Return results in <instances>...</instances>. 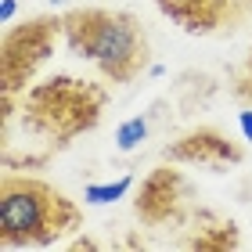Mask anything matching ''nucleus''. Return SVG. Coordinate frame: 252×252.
<instances>
[{"instance_id": "nucleus-1", "label": "nucleus", "mask_w": 252, "mask_h": 252, "mask_svg": "<svg viewBox=\"0 0 252 252\" xmlns=\"http://www.w3.org/2000/svg\"><path fill=\"white\" fill-rule=\"evenodd\" d=\"M62 36L68 51L90 58L108 83H133L148 68V32L133 11L76 7L62 15Z\"/></svg>"}, {"instance_id": "nucleus-2", "label": "nucleus", "mask_w": 252, "mask_h": 252, "mask_svg": "<svg viewBox=\"0 0 252 252\" xmlns=\"http://www.w3.org/2000/svg\"><path fill=\"white\" fill-rule=\"evenodd\" d=\"M83 213L72 198L36 177L4 173L0 180V242L7 249L54 245L62 234L76 231Z\"/></svg>"}, {"instance_id": "nucleus-3", "label": "nucleus", "mask_w": 252, "mask_h": 252, "mask_svg": "<svg viewBox=\"0 0 252 252\" xmlns=\"http://www.w3.org/2000/svg\"><path fill=\"white\" fill-rule=\"evenodd\" d=\"M105 87H94L90 79L54 76L47 83L32 87L22 101V126L26 133L40 137L54 148H65L72 137L94 130L105 112Z\"/></svg>"}, {"instance_id": "nucleus-4", "label": "nucleus", "mask_w": 252, "mask_h": 252, "mask_svg": "<svg viewBox=\"0 0 252 252\" xmlns=\"http://www.w3.org/2000/svg\"><path fill=\"white\" fill-rule=\"evenodd\" d=\"M58 36H62V18H54V15H40V18H29V22H22V26L7 29L4 58H0L4 94H18V90L29 83L32 72L51 58Z\"/></svg>"}, {"instance_id": "nucleus-5", "label": "nucleus", "mask_w": 252, "mask_h": 252, "mask_svg": "<svg viewBox=\"0 0 252 252\" xmlns=\"http://www.w3.org/2000/svg\"><path fill=\"white\" fill-rule=\"evenodd\" d=\"M155 4L188 32L242 29L252 15V0H155Z\"/></svg>"}, {"instance_id": "nucleus-6", "label": "nucleus", "mask_w": 252, "mask_h": 252, "mask_svg": "<svg viewBox=\"0 0 252 252\" xmlns=\"http://www.w3.org/2000/svg\"><path fill=\"white\" fill-rule=\"evenodd\" d=\"M184 198H188V180L180 177V169H155L152 177L141 184V194H137V216L148 227L180 220L184 213Z\"/></svg>"}, {"instance_id": "nucleus-7", "label": "nucleus", "mask_w": 252, "mask_h": 252, "mask_svg": "<svg viewBox=\"0 0 252 252\" xmlns=\"http://www.w3.org/2000/svg\"><path fill=\"white\" fill-rule=\"evenodd\" d=\"M166 162H191V166H209V169H223L242 162V148L216 130V126H198L188 137H180L177 144H169L162 152Z\"/></svg>"}, {"instance_id": "nucleus-8", "label": "nucleus", "mask_w": 252, "mask_h": 252, "mask_svg": "<svg viewBox=\"0 0 252 252\" xmlns=\"http://www.w3.org/2000/svg\"><path fill=\"white\" fill-rule=\"evenodd\" d=\"M133 188V177H119L116 184H90L87 191H83V198L90 202V205H105V202H116V198H123L126 191Z\"/></svg>"}, {"instance_id": "nucleus-9", "label": "nucleus", "mask_w": 252, "mask_h": 252, "mask_svg": "<svg viewBox=\"0 0 252 252\" xmlns=\"http://www.w3.org/2000/svg\"><path fill=\"white\" fill-rule=\"evenodd\" d=\"M144 133H148V123H144L141 116L126 119V123L119 126V133H116V144H119V152H133V148L144 141Z\"/></svg>"}, {"instance_id": "nucleus-10", "label": "nucleus", "mask_w": 252, "mask_h": 252, "mask_svg": "<svg viewBox=\"0 0 252 252\" xmlns=\"http://www.w3.org/2000/svg\"><path fill=\"white\" fill-rule=\"evenodd\" d=\"M234 94L245 101V108H252V51H249L245 68H242V72H238V79H234Z\"/></svg>"}, {"instance_id": "nucleus-11", "label": "nucleus", "mask_w": 252, "mask_h": 252, "mask_svg": "<svg viewBox=\"0 0 252 252\" xmlns=\"http://www.w3.org/2000/svg\"><path fill=\"white\" fill-rule=\"evenodd\" d=\"M15 11H18V4H15V0H4V4H0V18H4V22H11V18H15Z\"/></svg>"}, {"instance_id": "nucleus-12", "label": "nucleus", "mask_w": 252, "mask_h": 252, "mask_svg": "<svg viewBox=\"0 0 252 252\" xmlns=\"http://www.w3.org/2000/svg\"><path fill=\"white\" fill-rule=\"evenodd\" d=\"M238 119H242V130H245V137L252 141V108H245V112H242Z\"/></svg>"}]
</instances>
